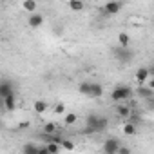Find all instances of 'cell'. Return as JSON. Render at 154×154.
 I'll return each mask as SVG.
<instances>
[{
	"label": "cell",
	"instance_id": "6da1fadb",
	"mask_svg": "<svg viewBox=\"0 0 154 154\" xmlns=\"http://www.w3.org/2000/svg\"><path fill=\"white\" fill-rule=\"evenodd\" d=\"M132 96V89L127 87V85H116L112 91H111V100L112 102H125Z\"/></svg>",
	"mask_w": 154,
	"mask_h": 154
},
{
	"label": "cell",
	"instance_id": "7a4b0ae2",
	"mask_svg": "<svg viewBox=\"0 0 154 154\" xmlns=\"http://www.w3.org/2000/svg\"><path fill=\"white\" fill-rule=\"evenodd\" d=\"M114 56H116V60L120 62V63H129L132 58H134V53L129 49V47H118V49H114Z\"/></svg>",
	"mask_w": 154,
	"mask_h": 154
},
{
	"label": "cell",
	"instance_id": "3957f363",
	"mask_svg": "<svg viewBox=\"0 0 154 154\" xmlns=\"http://www.w3.org/2000/svg\"><path fill=\"white\" fill-rule=\"evenodd\" d=\"M120 147H122V145H120V140H116V138H109V140L103 141L102 150H103L105 154H118V149H120Z\"/></svg>",
	"mask_w": 154,
	"mask_h": 154
},
{
	"label": "cell",
	"instance_id": "277c9868",
	"mask_svg": "<svg viewBox=\"0 0 154 154\" xmlns=\"http://www.w3.org/2000/svg\"><path fill=\"white\" fill-rule=\"evenodd\" d=\"M122 9V0H111V2H107L103 6V11L107 15H118Z\"/></svg>",
	"mask_w": 154,
	"mask_h": 154
},
{
	"label": "cell",
	"instance_id": "5b68a950",
	"mask_svg": "<svg viewBox=\"0 0 154 154\" xmlns=\"http://www.w3.org/2000/svg\"><path fill=\"white\" fill-rule=\"evenodd\" d=\"M98 120H100V116L98 114H87V118H85V125H87V131L89 132H98Z\"/></svg>",
	"mask_w": 154,
	"mask_h": 154
},
{
	"label": "cell",
	"instance_id": "8992f818",
	"mask_svg": "<svg viewBox=\"0 0 154 154\" xmlns=\"http://www.w3.org/2000/svg\"><path fill=\"white\" fill-rule=\"evenodd\" d=\"M149 74H150V69H147V67H138V71H136V82L141 85V84H145L147 80H149Z\"/></svg>",
	"mask_w": 154,
	"mask_h": 154
},
{
	"label": "cell",
	"instance_id": "52a82bcc",
	"mask_svg": "<svg viewBox=\"0 0 154 154\" xmlns=\"http://www.w3.org/2000/svg\"><path fill=\"white\" fill-rule=\"evenodd\" d=\"M11 94H15V87L9 82H2V84H0V98H8Z\"/></svg>",
	"mask_w": 154,
	"mask_h": 154
},
{
	"label": "cell",
	"instance_id": "ba28073f",
	"mask_svg": "<svg viewBox=\"0 0 154 154\" xmlns=\"http://www.w3.org/2000/svg\"><path fill=\"white\" fill-rule=\"evenodd\" d=\"M27 24H29V27H40L42 24H44V17L42 15H38V13H31V17L27 18Z\"/></svg>",
	"mask_w": 154,
	"mask_h": 154
},
{
	"label": "cell",
	"instance_id": "9c48e42d",
	"mask_svg": "<svg viewBox=\"0 0 154 154\" xmlns=\"http://www.w3.org/2000/svg\"><path fill=\"white\" fill-rule=\"evenodd\" d=\"M78 91H80L84 96L91 98V94H93V82H80V84H78Z\"/></svg>",
	"mask_w": 154,
	"mask_h": 154
},
{
	"label": "cell",
	"instance_id": "30bf717a",
	"mask_svg": "<svg viewBox=\"0 0 154 154\" xmlns=\"http://www.w3.org/2000/svg\"><path fill=\"white\" fill-rule=\"evenodd\" d=\"M2 103H4V109H6V111H15V107H17V98H15V94H11V96H8V98H2Z\"/></svg>",
	"mask_w": 154,
	"mask_h": 154
},
{
	"label": "cell",
	"instance_id": "8fae6325",
	"mask_svg": "<svg viewBox=\"0 0 154 154\" xmlns=\"http://www.w3.org/2000/svg\"><path fill=\"white\" fill-rule=\"evenodd\" d=\"M136 93H138L140 96H143L145 100H147V98H150V96H154V89H152L150 85H149V87H143V84L140 85V89H138Z\"/></svg>",
	"mask_w": 154,
	"mask_h": 154
},
{
	"label": "cell",
	"instance_id": "7c38bea8",
	"mask_svg": "<svg viewBox=\"0 0 154 154\" xmlns=\"http://www.w3.org/2000/svg\"><path fill=\"white\" fill-rule=\"evenodd\" d=\"M33 111H35L36 114H44V112L47 111V103H45L44 100H36V102L33 103Z\"/></svg>",
	"mask_w": 154,
	"mask_h": 154
},
{
	"label": "cell",
	"instance_id": "4fadbf2b",
	"mask_svg": "<svg viewBox=\"0 0 154 154\" xmlns=\"http://www.w3.org/2000/svg\"><path fill=\"white\" fill-rule=\"evenodd\" d=\"M131 107H127V105H116V114L120 116V118H131Z\"/></svg>",
	"mask_w": 154,
	"mask_h": 154
},
{
	"label": "cell",
	"instance_id": "5bb4252c",
	"mask_svg": "<svg viewBox=\"0 0 154 154\" xmlns=\"http://www.w3.org/2000/svg\"><path fill=\"white\" fill-rule=\"evenodd\" d=\"M122 131H123V134H125V136H134V134L138 132V129H136V125H134L132 122H129V123H125Z\"/></svg>",
	"mask_w": 154,
	"mask_h": 154
},
{
	"label": "cell",
	"instance_id": "9a60e30c",
	"mask_svg": "<svg viewBox=\"0 0 154 154\" xmlns=\"http://www.w3.org/2000/svg\"><path fill=\"white\" fill-rule=\"evenodd\" d=\"M69 8L78 13V11H82L85 8V4H84V0H69Z\"/></svg>",
	"mask_w": 154,
	"mask_h": 154
},
{
	"label": "cell",
	"instance_id": "2e32d148",
	"mask_svg": "<svg viewBox=\"0 0 154 154\" xmlns=\"http://www.w3.org/2000/svg\"><path fill=\"white\" fill-rule=\"evenodd\" d=\"M45 149H47V152H60L62 150V145L60 143H56V141H45Z\"/></svg>",
	"mask_w": 154,
	"mask_h": 154
},
{
	"label": "cell",
	"instance_id": "e0dca14e",
	"mask_svg": "<svg viewBox=\"0 0 154 154\" xmlns=\"http://www.w3.org/2000/svg\"><path fill=\"white\" fill-rule=\"evenodd\" d=\"M22 8H24L27 13H35V11H36V2H35V0H24V2H22Z\"/></svg>",
	"mask_w": 154,
	"mask_h": 154
},
{
	"label": "cell",
	"instance_id": "ac0fdd59",
	"mask_svg": "<svg viewBox=\"0 0 154 154\" xmlns=\"http://www.w3.org/2000/svg\"><path fill=\"white\" fill-rule=\"evenodd\" d=\"M118 42H120L122 47H129V45H131V36H129L127 33H120V35H118Z\"/></svg>",
	"mask_w": 154,
	"mask_h": 154
},
{
	"label": "cell",
	"instance_id": "d6986e66",
	"mask_svg": "<svg viewBox=\"0 0 154 154\" xmlns=\"http://www.w3.org/2000/svg\"><path fill=\"white\" fill-rule=\"evenodd\" d=\"M54 132H58L56 123H54V122H47V123L44 125V134H54Z\"/></svg>",
	"mask_w": 154,
	"mask_h": 154
},
{
	"label": "cell",
	"instance_id": "ffe728a7",
	"mask_svg": "<svg viewBox=\"0 0 154 154\" xmlns=\"http://www.w3.org/2000/svg\"><path fill=\"white\" fill-rule=\"evenodd\" d=\"M22 152H24V154H38V152H40V147H36V145H33V143H27V145H24Z\"/></svg>",
	"mask_w": 154,
	"mask_h": 154
},
{
	"label": "cell",
	"instance_id": "44dd1931",
	"mask_svg": "<svg viewBox=\"0 0 154 154\" xmlns=\"http://www.w3.org/2000/svg\"><path fill=\"white\" fill-rule=\"evenodd\" d=\"M102 94H103V87L100 84L93 82V94H91V98H100Z\"/></svg>",
	"mask_w": 154,
	"mask_h": 154
},
{
	"label": "cell",
	"instance_id": "7402d4cb",
	"mask_svg": "<svg viewBox=\"0 0 154 154\" xmlns=\"http://www.w3.org/2000/svg\"><path fill=\"white\" fill-rule=\"evenodd\" d=\"M76 122H78V116H76L74 112H67L65 118H63V123H65V125H74Z\"/></svg>",
	"mask_w": 154,
	"mask_h": 154
},
{
	"label": "cell",
	"instance_id": "603a6c76",
	"mask_svg": "<svg viewBox=\"0 0 154 154\" xmlns=\"http://www.w3.org/2000/svg\"><path fill=\"white\" fill-rule=\"evenodd\" d=\"M107 125H109V120H107L105 116H100V120H98V131L107 129Z\"/></svg>",
	"mask_w": 154,
	"mask_h": 154
},
{
	"label": "cell",
	"instance_id": "cb8c5ba5",
	"mask_svg": "<svg viewBox=\"0 0 154 154\" xmlns=\"http://www.w3.org/2000/svg\"><path fill=\"white\" fill-rule=\"evenodd\" d=\"M62 149H63V150H74V143H72L71 140H63V141H62Z\"/></svg>",
	"mask_w": 154,
	"mask_h": 154
},
{
	"label": "cell",
	"instance_id": "d4e9b609",
	"mask_svg": "<svg viewBox=\"0 0 154 154\" xmlns=\"http://www.w3.org/2000/svg\"><path fill=\"white\" fill-rule=\"evenodd\" d=\"M54 112H56V114H63V112H65V105H63V103H56V105H54Z\"/></svg>",
	"mask_w": 154,
	"mask_h": 154
},
{
	"label": "cell",
	"instance_id": "484cf974",
	"mask_svg": "<svg viewBox=\"0 0 154 154\" xmlns=\"http://www.w3.org/2000/svg\"><path fill=\"white\" fill-rule=\"evenodd\" d=\"M29 125H31L29 122H20V123H18V131H24V129H27Z\"/></svg>",
	"mask_w": 154,
	"mask_h": 154
},
{
	"label": "cell",
	"instance_id": "4316f807",
	"mask_svg": "<svg viewBox=\"0 0 154 154\" xmlns=\"http://www.w3.org/2000/svg\"><path fill=\"white\" fill-rule=\"evenodd\" d=\"M147 105H149V109H150V111L154 109V96H150V98H147Z\"/></svg>",
	"mask_w": 154,
	"mask_h": 154
},
{
	"label": "cell",
	"instance_id": "83f0119b",
	"mask_svg": "<svg viewBox=\"0 0 154 154\" xmlns=\"http://www.w3.org/2000/svg\"><path fill=\"white\" fill-rule=\"evenodd\" d=\"M127 152H131V149H127V147H120L118 149V154H127Z\"/></svg>",
	"mask_w": 154,
	"mask_h": 154
},
{
	"label": "cell",
	"instance_id": "f1b7e54d",
	"mask_svg": "<svg viewBox=\"0 0 154 154\" xmlns=\"http://www.w3.org/2000/svg\"><path fill=\"white\" fill-rule=\"evenodd\" d=\"M149 85H150V87H152V89H154V74H152V80H150V82H149Z\"/></svg>",
	"mask_w": 154,
	"mask_h": 154
},
{
	"label": "cell",
	"instance_id": "f546056e",
	"mask_svg": "<svg viewBox=\"0 0 154 154\" xmlns=\"http://www.w3.org/2000/svg\"><path fill=\"white\" fill-rule=\"evenodd\" d=\"M150 74H154V65H152V67H150Z\"/></svg>",
	"mask_w": 154,
	"mask_h": 154
},
{
	"label": "cell",
	"instance_id": "4dcf8cb0",
	"mask_svg": "<svg viewBox=\"0 0 154 154\" xmlns=\"http://www.w3.org/2000/svg\"><path fill=\"white\" fill-rule=\"evenodd\" d=\"M2 2H6V0H2Z\"/></svg>",
	"mask_w": 154,
	"mask_h": 154
},
{
	"label": "cell",
	"instance_id": "1f68e13d",
	"mask_svg": "<svg viewBox=\"0 0 154 154\" xmlns=\"http://www.w3.org/2000/svg\"><path fill=\"white\" fill-rule=\"evenodd\" d=\"M122 2H123V0H122Z\"/></svg>",
	"mask_w": 154,
	"mask_h": 154
},
{
	"label": "cell",
	"instance_id": "d6a6232c",
	"mask_svg": "<svg viewBox=\"0 0 154 154\" xmlns=\"http://www.w3.org/2000/svg\"><path fill=\"white\" fill-rule=\"evenodd\" d=\"M152 127H154V125H152Z\"/></svg>",
	"mask_w": 154,
	"mask_h": 154
}]
</instances>
